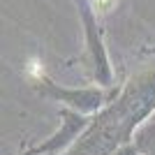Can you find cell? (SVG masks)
<instances>
[{"label": "cell", "mask_w": 155, "mask_h": 155, "mask_svg": "<svg viewBox=\"0 0 155 155\" xmlns=\"http://www.w3.org/2000/svg\"><path fill=\"white\" fill-rule=\"evenodd\" d=\"M155 109V70L134 77L123 95L104 109L88 127L81 141L67 155H109L130 141L134 127Z\"/></svg>", "instance_id": "1"}, {"label": "cell", "mask_w": 155, "mask_h": 155, "mask_svg": "<svg viewBox=\"0 0 155 155\" xmlns=\"http://www.w3.org/2000/svg\"><path fill=\"white\" fill-rule=\"evenodd\" d=\"M46 95H51L56 100H60V102L70 104V107H74L81 114L84 111H95L104 104V95L100 91H63V88H56L51 81H49Z\"/></svg>", "instance_id": "2"}, {"label": "cell", "mask_w": 155, "mask_h": 155, "mask_svg": "<svg viewBox=\"0 0 155 155\" xmlns=\"http://www.w3.org/2000/svg\"><path fill=\"white\" fill-rule=\"evenodd\" d=\"M63 116H65V130H63V132L53 137V141L44 143V146H37V148H32L30 153H26V155H35V153H42V150H44V153H46V150H56L58 146H63L65 141H70L72 137L86 125V120L79 116V114H70V111H65Z\"/></svg>", "instance_id": "3"}, {"label": "cell", "mask_w": 155, "mask_h": 155, "mask_svg": "<svg viewBox=\"0 0 155 155\" xmlns=\"http://www.w3.org/2000/svg\"><path fill=\"white\" fill-rule=\"evenodd\" d=\"M137 148L146 155H155V123L143 125L139 132H137Z\"/></svg>", "instance_id": "4"}, {"label": "cell", "mask_w": 155, "mask_h": 155, "mask_svg": "<svg viewBox=\"0 0 155 155\" xmlns=\"http://www.w3.org/2000/svg\"><path fill=\"white\" fill-rule=\"evenodd\" d=\"M88 5L95 12V16H104V14H109L118 5V0H88Z\"/></svg>", "instance_id": "5"}]
</instances>
